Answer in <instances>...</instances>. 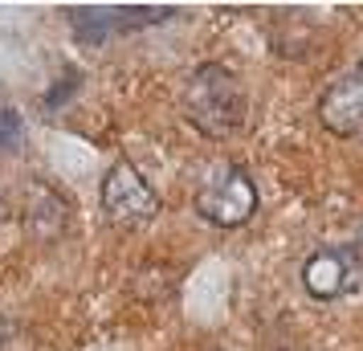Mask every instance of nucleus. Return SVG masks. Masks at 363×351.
<instances>
[{
	"instance_id": "obj_5",
	"label": "nucleus",
	"mask_w": 363,
	"mask_h": 351,
	"mask_svg": "<svg viewBox=\"0 0 363 351\" xmlns=\"http://www.w3.org/2000/svg\"><path fill=\"white\" fill-rule=\"evenodd\" d=\"M318 118H323V127L330 135H343V139L363 135V62H355L347 74H339L323 90Z\"/></svg>"
},
{
	"instance_id": "obj_8",
	"label": "nucleus",
	"mask_w": 363,
	"mask_h": 351,
	"mask_svg": "<svg viewBox=\"0 0 363 351\" xmlns=\"http://www.w3.org/2000/svg\"><path fill=\"white\" fill-rule=\"evenodd\" d=\"M0 339H4V323H0Z\"/></svg>"
},
{
	"instance_id": "obj_4",
	"label": "nucleus",
	"mask_w": 363,
	"mask_h": 351,
	"mask_svg": "<svg viewBox=\"0 0 363 351\" xmlns=\"http://www.w3.org/2000/svg\"><path fill=\"white\" fill-rule=\"evenodd\" d=\"M363 282V262L351 245H323L302 262V286L318 302L343 299Z\"/></svg>"
},
{
	"instance_id": "obj_2",
	"label": "nucleus",
	"mask_w": 363,
	"mask_h": 351,
	"mask_svg": "<svg viewBox=\"0 0 363 351\" xmlns=\"http://www.w3.org/2000/svg\"><path fill=\"white\" fill-rule=\"evenodd\" d=\"M196 213L216 229H237L257 213V184L241 164L208 167L204 184L196 188Z\"/></svg>"
},
{
	"instance_id": "obj_3",
	"label": "nucleus",
	"mask_w": 363,
	"mask_h": 351,
	"mask_svg": "<svg viewBox=\"0 0 363 351\" xmlns=\"http://www.w3.org/2000/svg\"><path fill=\"white\" fill-rule=\"evenodd\" d=\"M102 213L118 229H139V225L155 221L160 196H155V188L143 180V172L131 160H118L106 172V180H102Z\"/></svg>"
},
{
	"instance_id": "obj_6",
	"label": "nucleus",
	"mask_w": 363,
	"mask_h": 351,
	"mask_svg": "<svg viewBox=\"0 0 363 351\" xmlns=\"http://www.w3.org/2000/svg\"><path fill=\"white\" fill-rule=\"evenodd\" d=\"M66 217H69V204L45 184H33L29 188V201H25V229L41 241H53V237L66 229Z\"/></svg>"
},
{
	"instance_id": "obj_1",
	"label": "nucleus",
	"mask_w": 363,
	"mask_h": 351,
	"mask_svg": "<svg viewBox=\"0 0 363 351\" xmlns=\"http://www.w3.org/2000/svg\"><path fill=\"white\" fill-rule=\"evenodd\" d=\"M245 90L229 66L204 62L192 69V78L184 86V115L196 131L213 135V139H229L245 127Z\"/></svg>"
},
{
	"instance_id": "obj_7",
	"label": "nucleus",
	"mask_w": 363,
	"mask_h": 351,
	"mask_svg": "<svg viewBox=\"0 0 363 351\" xmlns=\"http://www.w3.org/2000/svg\"><path fill=\"white\" fill-rule=\"evenodd\" d=\"M21 139H25V123H21V115L9 106V102H0V151H17Z\"/></svg>"
}]
</instances>
